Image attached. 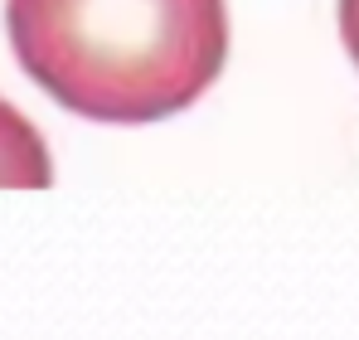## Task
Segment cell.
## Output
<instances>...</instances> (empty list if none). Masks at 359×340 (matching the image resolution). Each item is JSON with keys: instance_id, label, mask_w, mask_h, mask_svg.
Segmentation results:
<instances>
[{"instance_id": "obj_2", "label": "cell", "mask_w": 359, "mask_h": 340, "mask_svg": "<svg viewBox=\"0 0 359 340\" xmlns=\"http://www.w3.org/2000/svg\"><path fill=\"white\" fill-rule=\"evenodd\" d=\"M54 180V161L39 141V131L15 112L10 103H0V185L10 190H44Z\"/></svg>"}, {"instance_id": "obj_3", "label": "cell", "mask_w": 359, "mask_h": 340, "mask_svg": "<svg viewBox=\"0 0 359 340\" xmlns=\"http://www.w3.org/2000/svg\"><path fill=\"white\" fill-rule=\"evenodd\" d=\"M340 34H345V49L359 63V0H340Z\"/></svg>"}, {"instance_id": "obj_1", "label": "cell", "mask_w": 359, "mask_h": 340, "mask_svg": "<svg viewBox=\"0 0 359 340\" xmlns=\"http://www.w3.org/2000/svg\"><path fill=\"white\" fill-rule=\"evenodd\" d=\"M5 25L20 68L93 122L180 112L229 54L224 0H5Z\"/></svg>"}]
</instances>
